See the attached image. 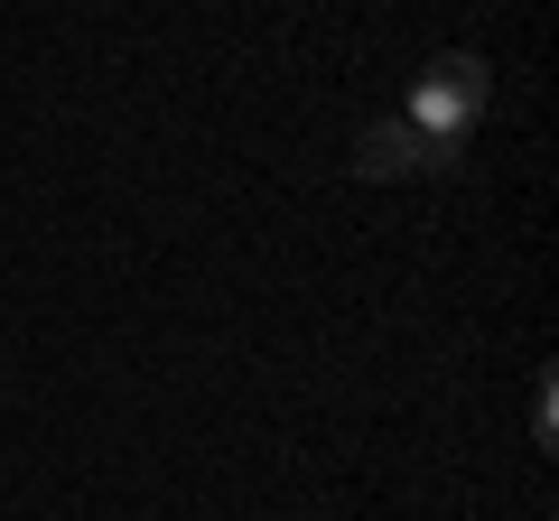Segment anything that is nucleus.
Returning <instances> with one entry per match:
<instances>
[{
  "instance_id": "1",
  "label": "nucleus",
  "mask_w": 559,
  "mask_h": 521,
  "mask_svg": "<svg viewBox=\"0 0 559 521\" xmlns=\"http://www.w3.org/2000/svg\"><path fill=\"white\" fill-rule=\"evenodd\" d=\"M485 102H495V75H485V57H439L429 75L411 84V112H401V121H419L439 149H457L466 131L485 121Z\"/></svg>"
},
{
  "instance_id": "2",
  "label": "nucleus",
  "mask_w": 559,
  "mask_h": 521,
  "mask_svg": "<svg viewBox=\"0 0 559 521\" xmlns=\"http://www.w3.org/2000/svg\"><path fill=\"white\" fill-rule=\"evenodd\" d=\"M448 159H457V149H439L419 121H373V131L355 141V168H364V178H419V168H448Z\"/></svg>"
}]
</instances>
